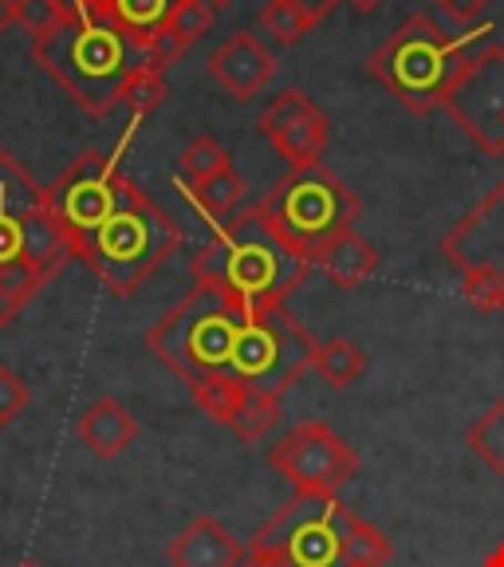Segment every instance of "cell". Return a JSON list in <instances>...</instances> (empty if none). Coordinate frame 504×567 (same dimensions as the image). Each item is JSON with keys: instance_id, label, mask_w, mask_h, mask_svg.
<instances>
[{"instance_id": "6da1fadb", "label": "cell", "mask_w": 504, "mask_h": 567, "mask_svg": "<svg viewBox=\"0 0 504 567\" xmlns=\"http://www.w3.org/2000/svg\"><path fill=\"white\" fill-rule=\"evenodd\" d=\"M48 205L68 233L71 252L119 300L138 292L182 245V229L134 186L115 158L99 151L80 154L55 177Z\"/></svg>"}, {"instance_id": "7a4b0ae2", "label": "cell", "mask_w": 504, "mask_h": 567, "mask_svg": "<svg viewBox=\"0 0 504 567\" xmlns=\"http://www.w3.org/2000/svg\"><path fill=\"white\" fill-rule=\"evenodd\" d=\"M71 257L75 252L48 205V189L9 151H0V328H9Z\"/></svg>"}, {"instance_id": "3957f363", "label": "cell", "mask_w": 504, "mask_h": 567, "mask_svg": "<svg viewBox=\"0 0 504 567\" xmlns=\"http://www.w3.org/2000/svg\"><path fill=\"white\" fill-rule=\"evenodd\" d=\"M194 284H213L248 311L284 308L288 296L300 292L311 265L300 260L265 221L257 205L240 209L225 225H213V240L189 260Z\"/></svg>"}, {"instance_id": "277c9868", "label": "cell", "mask_w": 504, "mask_h": 567, "mask_svg": "<svg viewBox=\"0 0 504 567\" xmlns=\"http://www.w3.org/2000/svg\"><path fill=\"white\" fill-rule=\"evenodd\" d=\"M32 60L88 115L103 118L123 95V83L146 63V48L126 35L115 20L71 12L52 35L32 40Z\"/></svg>"}, {"instance_id": "5b68a950", "label": "cell", "mask_w": 504, "mask_h": 567, "mask_svg": "<svg viewBox=\"0 0 504 567\" xmlns=\"http://www.w3.org/2000/svg\"><path fill=\"white\" fill-rule=\"evenodd\" d=\"M253 311L213 284H194L166 316L146 331L154 359L186 382L189 394L217 379H229L233 347Z\"/></svg>"}, {"instance_id": "8992f818", "label": "cell", "mask_w": 504, "mask_h": 567, "mask_svg": "<svg viewBox=\"0 0 504 567\" xmlns=\"http://www.w3.org/2000/svg\"><path fill=\"white\" fill-rule=\"evenodd\" d=\"M257 213L296 257L316 268L323 248L354 229L363 202L354 189H347V182L336 169L316 162V166L292 169L288 177H280L257 202Z\"/></svg>"}, {"instance_id": "52a82bcc", "label": "cell", "mask_w": 504, "mask_h": 567, "mask_svg": "<svg viewBox=\"0 0 504 567\" xmlns=\"http://www.w3.org/2000/svg\"><path fill=\"white\" fill-rule=\"evenodd\" d=\"M470 60V35L457 40L434 17H410L371 55V75L414 115L442 106L450 83Z\"/></svg>"}, {"instance_id": "ba28073f", "label": "cell", "mask_w": 504, "mask_h": 567, "mask_svg": "<svg viewBox=\"0 0 504 567\" xmlns=\"http://www.w3.org/2000/svg\"><path fill=\"white\" fill-rule=\"evenodd\" d=\"M319 339L288 308L253 311L233 347L229 379L284 399V390H292L311 371Z\"/></svg>"}, {"instance_id": "9c48e42d", "label": "cell", "mask_w": 504, "mask_h": 567, "mask_svg": "<svg viewBox=\"0 0 504 567\" xmlns=\"http://www.w3.org/2000/svg\"><path fill=\"white\" fill-rule=\"evenodd\" d=\"M442 252L461 272V292L473 308L504 311V182L445 233Z\"/></svg>"}, {"instance_id": "30bf717a", "label": "cell", "mask_w": 504, "mask_h": 567, "mask_svg": "<svg viewBox=\"0 0 504 567\" xmlns=\"http://www.w3.org/2000/svg\"><path fill=\"white\" fill-rule=\"evenodd\" d=\"M351 516L336 496L296 493L253 536L248 551H268L284 567H343V532Z\"/></svg>"}, {"instance_id": "8fae6325", "label": "cell", "mask_w": 504, "mask_h": 567, "mask_svg": "<svg viewBox=\"0 0 504 567\" xmlns=\"http://www.w3.org/2000/svg\"><path fill=\"white\" fill-rule=\"evenodd\" d=\"M268 465L280 473L296 493L336 496L359 473V457L343 437L323 422H296L268 453Z\"/></svg>"}, {"instance_id": "7c38bea8", "label": "cell", "mask_w": 504, "mask_h": 567, "mask_svg": "<svg viewBox=\"0 0 504 567\" xmlns=\"http://www.w3.org/2000/svg\"><path fill=\"white\" fill-rule=\"evenodd\" d=\"M442 111L488 158H504V48L470 55L442 99Z\"/></svg>"}, {"instance_id": "4fadbf2b", "label": "cell", "mask_w": 504, "mask_h": 567, "mask_svg": "<svg viewBox=\"0 0 504 567\" xmlns=\"http://www.w3.org/2000/svg\"><path fill=\"white\" fill-rule=\"evenodd\" d=\"M257 131L288 166L304 169L323 162V151L331 142V118L323 115L316 99H308L300 87H288L260 111Z\"/></svg>"}, {"instance_id": "5bb4252c", "label": "cell", "mask_w": 504, "mask_h": 567, "mask_svg": "<svg viewBox=\"0 0 504 567\" xmlns=\"http://www.w3.org/2000/svg\"><path fill=\"white\" fill-rule=\"evenodd\" d=\"M194 399L205 410V417H213L217 425H229L240 442L268 437V430L280 417V399L276 394H265V390H253L233 379H217L209 386L194 390Z\"/></svg>"}, {"instance_id": "9a60e30c", "label": "cell", "mask_w": 504, "mask_h": 567, "mask_svg": "<svg viewBox=\"0 0 504 567\" xmlns=\"http://www.w3.org/2000/svg\"><path fill=\"white\" fill-rule=\"evenodd\" d=\"M209 75L225 95L245 103V99H253L276 75V52L257 32L240 28V32H233L229 40L209 55Z\"/></svg>"}, {"instance_id": "2e32d148", "label": "cell", "mask_w": 504, "mask_h": 567, "mask_svg": "<svg viewBox=\"0 0 504 567\" xmlns=\"http://www.w3.org/2000/svg\"><path fill=\"white\" fill-rule=\"evenodd\" d=\"M174 567H240L245 548L217 516H194L166 548Z\"/></svg>"}, {"instance_id": "e0dca14e", "label": "cell", "mask_w": 504, "mask_h": 567, "mask_svg": "<svg viewBox=\"0 0 504 567\" xmlns=\"http://www.w3.org/2000/svg\"><path fill=\"white\" fill-rule=\"evenodd\" d=\"M75 437L88 445L95 457L111 461L119 453H126L138 437V422L119 399H95L75 422Z\"/></svg>"}, {"instance_id": "ac0fdd59", "label": "cell", "mask_w": 504, "mask_h": 567, "mask_svg": "<svg viewBox=\"0 0 504 567\" xmlns=\"http://www.w3.org/2000/svg\"><path fill=\"white\" fill-rule=\"evenodd\" d=\"M68 4L71 12H91V17L115 20L142 48H151V40L169 24V17H174L182 0H68Z\"/></svg>"}, {"instance_id": "d6986e66", "label": "cell", "mask_w": 504, "mask_h": 567, "mask_svg": "<svg viewBox=\"0 0 504 567\" xmlns=\"http://www.w3.org/2000/svg\"><path fill=\"white\" fill-rule=\"evenodd\" d=\"M213 17H217V12H213L205 0H182V4L174 9V17H169V24L162 28V32L151 40V48H146V63L166 71L177 55L194 44V40H202V35L209 32Z\"/></svg>"}, {"instance_id": "ffe728a7", "label": "cell", "mask_w": 504, "mask_h": 567, "mask_svg": "<svg viewBox=\"0 0 504 567\" xmlns=\"http://www.w3.org/2000/svg\"><path fill=\"white\" fill-rule=\"evenodd\" d=\"M316 268H323L336 288L351 292V288H363V284L379 272V248L351 229V233H343V237L331 240V245L323 248V257L316 260Z\"/></svg>"}, {"instance_id": "44dd1931", "label": "cell", "mask_w": 504, "mask_h": 567, "mask_svg": "<svg viewBox=\"0 0 504 567\" xmlns=\"http://www.w3.org/2000/svg\"><path fill=\"white\" fill-rule=\"evenodd\" d=\"M182 194L194 202V209L202 213L209 225H225L229 217H237L245 205V177L237 169H222V174L205 177V182H182Z\"/></svg>"}, {"instance_id": "7402d4cb", "label": "cell", "mask_w": 504, "mask_h": 567, "mask_svg": "<svg viewBox=\"0 0 504 567\" xmlns=\"http://www.w3.org/2000/svg\"><path fill=\"white\" fill-rule=\"evenodd\" d=\"M311 371L328 382L331 390H347L367 374V354H363V347L354 343V339H347V336L323 339V343H319V351H316V363H311Z\"/></svg>"}, {"instance_id": "603a6c76", "label": "cell", "mask_w": 504, "mask_h": 567, "mask_svg": "<svg viewBox=\"0 0 504 567\" xmlns=\"http://www.w3.org/2000/svg\"><path fill=\"white\" fill-rule=\"evenodd\" d=\"M394 559V544L382 528L363 516H351L343 532V567H387Z\"/></svg>"}, {"instance_id": "cb8c5ba5", "label": "cell", "mask_w": 504, "mask_h": 567, "mask_svg": "<svg viewBox=\"0 0 504 567\" xmlns=\"http://www.w3.org/2000/svg\"><path fill=\"white\" fill-rule=\"evenodd\" d=\"M319 20H323L319 12L304 9V4H296V0H268L265 9H260L257 24H260V32L272 35L276 44L292 48V44H300Z\"/></svg>"}, {"instance_id": "d4e9b609", "label": "cell", "mask_w": 504, "mask_h": 567, "mask_svg": "<svg viewBox=\"0 0 504 567\" xmlns=\"http://www.w3.org/2000/svg\"><path fill=\"white\" fill-rule=\"evenodd\" d=\"M465 445L485 461L496 477H504V399L493 402V406L465 430Z\"/></svg>"}, {"instance_id": "484cf974", "label": "cell", "mask_w": 504, "mask_h": 567, "mask_svg": "<svg viewBox=\"0 0 504 567\" xmlns=\"http://www.w3.org/2000/svg\"><path fill=\"white\" fill-rule=\"evenodd\" d=\"M119 103L131 106L134 118L158 111V106L166 103V71L151 68V63H142L131 80L123 83V95H119Z\"/></svg>"}, {"instance_id": "4316f807", "label": "cell", "mask_w": 504, "mask_h": 567, "mask_svg": "<svg viewBox=\"0 0 504 567\" xmlns=\"http://www.w3.org/2000/svg\"><path fill=\"white\" fill-rule=\"evenodd\" d=\"M229 151H225L222 142L209 138V134H202V138H194L182 151V158H177V169H182V182H205V177L222 174V169H229Z\"/></svg>"}, {"instance_id": "83f0119b", "label": "cell", "mask_w": 504, "mask_h": 567, "mask_svg": "<svg viewBox=\"0 0 504 567\" xmlns=\"http://www.w3.org/2000/svg\"><path fill=\"white\" fill-rule=\"evenodd\" d=\"M68 17H71L68 0H17V24L24 28L32 40L52 35Z\"/></svg>"}, {"instance_id": "f1b7e54d", "label": "cell", "mask_w": 504, "mask_h": 567, "mask_svg": "<svg viewBox=\"0 0 504 567\" xmlns=\"http://www.w3.org/2000/svg\"><path fill=\"white\" fill-rule=\"evenodd\" d=\"M28 402H32V390H28V382L20 379L9 363H0V425L17 422V417L28 410Z\"/></svg>"}, {"instance_id": "f546056e", "label": "cell", "mask_w": 504, "mask_h": 567, "mask_svg": "<svg viewBox=\"0 0 504 567\" xmlns=\"http://www.w3.org/2000/svg\"><path fill=\"white\" fill-rule=\"evenodd\" d=\"M488 4H493V0H438V9L450 20H457V24H473Z\"/></svg>"}, {"instance_id": "4dcf8cb0", "label": "cell", "mask_w": 504, "mask_h": 567, "mask_svg": "<svg viewBox=\"0 0 504 567\" xmlns=\"http://www.w3.org/2000/svg\"><path fill=\"white\" fill-rule=\"evenodd\" d=\"M240 567H284V564L276 556H268V551H248L245 548V564Z\"/></svg>"}, {"instance_id": "1f68e13d", "label": "cell", "mask_w": 504, "mask_h": 567, "mask_svg": "<svg viewBox=\"0 0 504 567\" xmlns=\"http://www.w3.org/2000/svg\"><path fill=\"white\" fill-rule=\"evenodd\" d=\"M17 24V0H0V35Z\"/></svg>"}, {"instance_id": "d6a6232c", "label": "cell", "mask_w": 504, "mask_h": 567, "mask_svg": "<svg viewBox=\"0 0 504 567\" xmlns=\"http://www.w3.org/2000/svg\"><path fill=\"white\" fill-rule=\"evenodd\" d=\"M296 4H304V9H311V12H319V17H328V12L336 9L339 0H296Z\"/></svg>"}, {"instance_id": "836d02e7", "label": "cell", "mask_w": 504, "mask_h": 567, "mask_svg": "<svg viewBox=\"0 0 504 567\" xmlns=\"http://www.w3.org/2000/svg\"><path fill=\"white\" fill-rule=\"evenodd\" d=\"M481 567H504V540L496 544L493 551H488V556H485V564H481Z\"/></svg>"}, {"instance_id": "e575fe53", "label": "cell", "mask_w": 504, "mask_h": 567, "mask_svg": "<svg viewBox=\"0 0 504 567\" xmlns=\"http://www.w3.org/2000/svg\"><path fill=\"white\" fill-rule=\"evenodd\" d=\"M347 4H351V9H359V12H374L382 0H347Z\"/></svg>"}, {"instance_id": "d590c367", "label": "cell", "mask_w": 504, "mask_h": 567, "mask_svg": "<svg viewBox=\"0 0 504 567\" xmlns=\"http://www.w3.org/2000/svg\"><path fill=\"white\" fill-rule=\"evenodd\" d=\"M205 4H209V9H213V12H222V9H229L233 0H205Z\"/></svg>"}, {"instance_id": "8d00e7d4", "label": "cell", "mask_w": 504, "mask_h": 567, "mask_svg": "<svg viewBox=\"0 0 504 567\" xmlns=\"http://www.w3.org/2000/svg\"><path fill=\"white\" fill-rule=\"evenodd\" d=\"M17 567H40V564H32V559H24V564H17Z\"/></svg>"}]
</instances>
